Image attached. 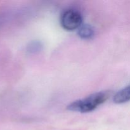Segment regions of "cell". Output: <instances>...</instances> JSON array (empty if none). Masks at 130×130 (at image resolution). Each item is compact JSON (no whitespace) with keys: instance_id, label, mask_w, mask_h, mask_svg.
I'll use <instances>...</instances> for the list:
<instances>
[{"instance_id":"obj_1","label":"cell","mask_w":130,"mask_h":130,"mask_svg":"<svg viewBox=\"0 0 130 130\" xmlns=\"http://www.w3.org/2000/svg\"><path fill=\"white\" fill-rule=\"evenodd\" d=\"M109 97L108 91H100L83 99L76 100L67 106L69 110L77 112H90L104 104Z\"/></svg>"},{"instance_id":"obj_2","label":"cell","mask_w":130,"mask_h":130,"mask_svg":"<svg viewBox=\"0 0 130 130\" xmlns=\"http://www.w3.org/2000/svg\"><path fill=\"white\" fill-rule=\"evenodd\" d=\"M83 17L77 10L69 9L63 12L60 17V24L67 30L78 29L82 25Z\"/></svg>"},{"instance_id":"obj_3","label":"cell","mask_w":130,"mask_h":130,"mask_svg":"<svg viewBox=\"0 0 130 130\" xmlns=\"http://www.w3.org/2000/svg\"><path fill=\"white\" fill-rule=\"evenodd\" d=\"M130 101V85L118 91L113 97L115 104H121Z\"/></svg>"},{"instance_id":"obj_4","label":"cell","mask_w":130,"mask_h":130,"mask_svg":"<svg viewBox=\"0 0 130 130\" xmlns=\"http://www.w3.org/2000/svg\"><path fill=\"white\" fill-rule=\"evenodd\" d=\"M77 34L82 39H91L94 36V30L91 25H88V24H86V25L82 24L78 29Z\"/></svg>"}]
</instances>
